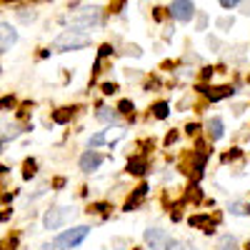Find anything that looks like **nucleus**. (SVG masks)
Segmentation results:
<instances>
[{"label":"nucleus","mask_w":250,"mask_h":250,"mask_svg":"<svg viewBox=\"0 0 250 250\" xmlns=\"http://www.w3.org/2000/svg\"><path fill=\"white\" fill-rule=\"evenodd\" d=\"M90 45V35L83 30H62L53 40V50L55 53H70V50H83Z\"/></svg>","instance_id":"1"},{"label":"nucleus","mask_w":250,"mask_h":250,"mask_svg":"<svg viewBox=\"0 0 250 250\" xmlns=\"http://www.w3.org/2000/svg\"><path fill=\"white\" fill-rule=\"evenodd\" d=\"M70 23L75 28H85V30L98 28V25H103V8H98V5H83L80 10H75L70 15Z\"/></svg>","instance_id":"2"},{"label":"nucleus","mask_w":250,"mask_h":250,"mask_svg":"<svg viewBox=\"0 0 250 250\" xmlns=\"http://www.w3.org/2000/svg\"><path fill=\"white\" fill-rule=\"evenodd\" d=\"M88 235H90V228H88V225H75V228H70V230L58 233V235H55V243H58L60 248H78Z\"/></svg>","instance_id":"3"},{"label":"nucleus","mask_w":250,"mask_h":250,"mask_svg":"<svg viewBox=\"0 0 250 250\" xmlns=\"http://www.w3.org/2000/svg\"><path fill=\"white\" fill-rule=\"evenodd\" d=\"M73 208H65V205H58V208H50V210L45 213L43 218V225H45V230H58V228H62L70 218H73Z\"/></svg>","instance_id":"4"},{"label":"nucleus","mask_w":250,"mask_h":250,"mask_svg":"<svg viewBox=\"0 0 250 250\" xmlns=\"http://www.w3.org/2000/svg\"><path fill=\"white\" fill-rule=\"evenodd\" d=\"M168 13H170L173 20H178V23H190L195 18V3L193 0H173Z\"/></svg>","instance_id":"5"},{"label":"nucleus","mask_w":250,"mask_h":250,"mask_svg":"<svg viewBox=\"0 0 250 250\" xmlns=\"http://www.w3.org/2000/svg\"><path fill=\"white\" fill-rule=\"evenodd\" d=\"M173 238L163 230V228H148L145 230V243L150 245V250H165Z\"/></svg>","instance_id":"6"},{"label":"nucleus","mask_w":250,"mask_h":250,"mask_svg":"<svg viewBox=\"0 0 250 250\" xmlns=\"http://www.w3.org/2000/svg\"><path fill=\"white\" fill-rule=\"evenodd\" d=\"M78 165H80V170H83V173H93V170H98L100 165H103V155L95 153V150L90 148L88 153H83V155H80Z\"/></svg>","instance_id":"7"},{"label":"nucleus","mask_w":250,"mask_h":250,"mask_svg":"<svg viewBox=\"0 0 250 250\" xmlns=\"http://www.w3.org/2000/svg\"><path fill=\"white\" fill-rule=\"evenodd\" d=\"M15 43H18V30L8 23H0V53L10 50Z\"/></svg>","instance_id":"8"},{"label":"nucleus","mask_w":250,"mask_h":250,"mask_svg":"<svg viewBox=\"0 0 250 250\" xmlns=\"http://www.w3.org/2000/svg\"><path fill=\"white\" fill-rule=\"evenodd\" d=\"M223 133H225V123H223V118H210V120H208V135H210L213 140H220Z\"/></svg>","instance_id":"9"},{"label":"nucleus","mask_w":250,"mask_h":250,"mask_svg":"<svg viewBox=\"0 0 250 250\" xmlns=\"http://www.w3.org/2000/svg\"><path fill=\"white\" fill-rule=\"evenodd\" d=\"M205 95L215 103V100H223V98H230L233 88H228V85H223V88H205Z\"/></svg>","instance_id":"10"},{"label":"nucleus","mask_w":250,"mask_h":250,"mask_svg":"<svg viewBox=\"0 0 250 250\" xmlns=\"http://www.w3.org/2000/svg\"><path fill=\"white\" fill-rule=\"evenodd\" d=\"M145 170H148V163H145L143 158H130V160H128V173H133V175H143Z\"/></svg>","instance_id":"11"},{"label":"nucleus","mask_w":250,"mask_h":250,"mask_svg":"<svg viewBox=\"0 0 250 250\" xmlns=\"http://www.w3.org/2000/svg\"><path fill=\"white\" fill-rule=\"evenodd\" d=\"M218 250H240V243L235 235H223L218 243Z\"/></svg>","instance_id":"12"},{"label":"nucleus","mask_w":250,"mask_h":250,"mask_svg":"<svg viewBox=\"0 0 250 250\" xmlns=\"http://www.w3.org/2000/svg\"><path fill=\"white\" fill-rule=\"evenodd\" d=\"M98 120L100 123H118V113L110 110V108H100L98 110Z\"/></svg>","instance_id":"13"},{"label":"nucleus","mask_w":250,"mask_h":250,"mask_svg":"<svg viewBox=\"0 0 250 250\" xmlns=\"http://www.w3.org/2000/svg\"><path fill=\"white\" fill-rule=\"evenodd\" d=\"M228 210H230L233 215H250V205L248 203H230Z\"/></svg>","instance_id":"14"},{"label":"nucleus","mask_w":250,"mask_h":250,"mask_svg":"<svg viewBox=\"0 0 250 250\" xmlns=\"http://www.w3.org/2000/svg\"><path fill=\"white\" fill-rule=\"evenodd\" d=\"M168 113H170V105H168V103H158V105L153 108V115H155L158 120H165V118H168Z\"/></svg>","instance_id":"15"},{"label":"nucleus","mask_w":250,"mask_h":250,"mask_svg":"<svg viewBox=\"0 0 250 250\" xmlns=\"http://www.w3.org/2000/svg\"><path fill=\"white\" fill-rule=\"evenodd\" d=\"M165 250H198V248L195 245H188V243H180V240H170Z\"/></svg>","instance_id":"16"},{"label":"nucleus","mask_w":250,"mask_h":250,"mask_svg":"<svg viewBox=\"0 0 250 250\" xmlns=\"http://www.w3.org/2000/svg\"><path fill=\"white\" fill-rule=\"evenodd\" d=\"M105 130H100V133H95L93 138H90V143H88V148H98V145H103V143H105Z\"/></svg>","instance_id":"17"},{"label":"nucleus","mask_w":250,"mask_h":250,"mask_svg":"<svg viewBox=\"0 0 250 250\" xmlns=\"http://www.w3.org/2000/svg\"><path fill=\"white\" fill-rule=\"evenodd\" d=\"M70 115H73L70 110H58V113L53 115V120H55V123H68V120H70Z\"/></svg>","instance_id":"18"},{"label":"nucleus","mask_w":250,"mask_h":250,"mask_svg":"<svg viewBox=\"0 0 250 250\" xmlns=\"http://www.w3.org/2000/svg\"><path fill=\"white\" fill-rule=\"evenodd\" d=\"M203 223H205V218H190V225H203ZM203 233H208V235H210V233H215V230H213V225H208Z\"/></svg>","instance_id":"19"},{"label":"nucleus","mask_w":250,"mask_h":250,"mask_svg":"<svg viewBox=\"0 0 250 250\" xmlns=\"http://www.w3.org/2000/svg\"><path fill=\"white\" fill-rule=\"evenodd\" d=\"M130 110H133V103H130V100H120L118 113H130Z\"/></svg>","instance_id":"20"},{"label":"nucleus","mask_w":250,"mask_h":250,"mask_svg":"<svg viewBox=\"0 0 250 250\" xmlns=\"http://www.w3.org/2000/svg\"><path fill=\"white\" fill-rule=\"evenodd\" d=\"M218 3H220V8H225V10H230V8L240 5V0H218Z\"/></svg>","instance_id":"21"},{"label":"nucleus","mask_w":250,"mask_h":250,"mask_svg":"<svg viewBox=\"0 0 250 250\" xmlns=\"http://www.w3.org/2000/svg\"><path fill=\"white\" fill-rule=\"evenodd\" d=\"M18 18L23 20V23H30V20H35V13L30 10V13H23V10H18Z\"/></svg>","instance_id":"22"},{"label":"nucleus","mask_w":250,"mask_h":250,"mask_svg":"<svg viewBox=\"0 0 250 250\" xmlns=\"http://www.w3.org/2000/svg\"><path fill=\"white\" fill-rule=\"evenodd\" d=\"M40 250H62L55 240H50V243H43V245H40Z\"/></svg>","instance_id":"23"},{"label":"nucleus","mask_w":250,"mask_h":250,"mask_svg":"<svg viewBox=\"0 0 250 250\" xmlns=\"http://www.w3.org/2000/svg\"><path fill=\"white\" fill-rule=\"evenodd\" d=\"M218 28H233V18H220L218 20Z\"/></svg>","instance_id":"24"},{"label":"nucleus","mask_w":250,"mask_h":250,"mask_svg":"<svg viewBox=\"0 0 250 250\" xmlns=\"http://www.w3.org/2000/svg\"><path fill=\"white\" fill-rule=\"evenodd\" d=\"M110 53H113V45H108V43L100 45V58H105V55H110Z\"/></svg>","instance_id":"25"},{"label":"nucleus","mask_w":250,"mask_h":250,"mask_svg":"<svg viewBox=\"0 0 250 250\" xmlns=\"http://www.w3.org/2000/svg\"><path fill=\"white\" fill-rule=\"evenodd\" d=\"M103 93H115V85H113V83H105V85H103Z\"/></svg>","instance_id":"26"},{"label":"nucleus","mask_w":250,"mask_h":250,"mask_svg":"<svg viewBox=\"0 0 250 250\" xmlns=\"http://www.w3.org/2000/svg\"><path fill=\"white\" fill-rule=\"evenodd\" d=\"M243 3V15H250V0H240Z\"/></svg>","instance_id":"27"},{"label":"nucleus","mask_w":250,"mask_h":250,"mask_svg":"<svg viewBox=\"0 0 250 250\" xmlns=\"http://www.w3.org/2000/svg\"><path fill=\"white\" fill-rule=\"evenodd\" d=\"M3 3H15V0H3Z\"/></svg>","instance_id":"28"}]
</instances>
